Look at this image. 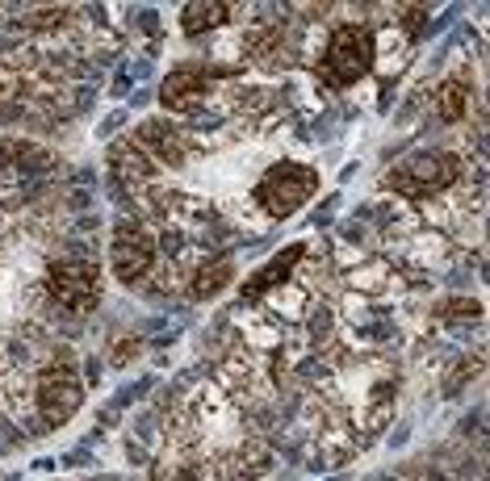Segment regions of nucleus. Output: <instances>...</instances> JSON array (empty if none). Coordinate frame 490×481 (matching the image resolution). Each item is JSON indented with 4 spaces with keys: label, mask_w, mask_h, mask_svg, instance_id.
<instances>
[{
    "label": "nucleus",
    "mask_w": 490,
    "mask_h": 481,
    "mask_svg": "<svg viewBox=\"0 0 490 481\" xmlns=\"http://www.w3.org/2000/svg\"><path fill=\"white\" fill-rule=\"evenodd\" d=\"M84 402V385H80V373L67 356V348H59V356L38 373L34 381V406H38V427L50 431V427H63Z\"/></svg>",
    "instance_id": "obj_3"
},
{
    "label": "nucleus",
    "mask_w": 490,
    "mask_h": 481,
    "mask_svg": "<svg viewBox=\"0 0 490 481\" xmlns=\"http://www.w3.org/2000/svg\"><path fill=\"white\" fill-rule=\"evenodd\" d=\"M109 172H113V180L126 184V188H143V184H151V180L159 176V163H155L134 138H117V142L109 147Z\"/></svg>",
    "instance_id": "obj_9"
},
{
    "label": "nucleus",
    "mask_w": 490,
    "mask_h": 481,
    "mask_svg": "<svg viewBox=\"0 0 490 481\" xmlns=\"http://www.w3.org/2000/svg\"><path fill=\"white\" fill-rule=\"evenodd\" d=\"M231 71L226 67H210V63H180V67H172L168 75H164V84H159V105L164 109H172V113H185V109H193L206 92H210V84L214 80H226Z\"/></svg>",
    "instance_id": "obj_7"
},
{
    "label": "nucleus",
    "mask_w": 490,
    "mask_h": 481,
    "mask_svg": "<svg viewBox=\"0 0 490 481\" xmlns=\"http://www.w3.org/2000/svg\"><path fill=\"white\" fill-rule=\"evenodd\" d=\"M231 4H218V0H197V4H185L180 8V29L185 34H210V29H218V25H226L231 21Z\"/></svg>",
    "instance_id": "obj_12"
},
{
    "label": "nucleus",
    "mask_w": 490,
    "mask_h": 481,
    "mask_svg": "<svg viewBox=\"0 0 490 481\" xmlns=\"http://www.w3.org/2000/svg\"><path fill=\"white\" fill-rule=\"evenodd\" d=\"M109 264L122 285H138L155 268V239L138 218H117L109 239Z\"/></svg>",
    "instance_id": "obj_6"
},
{
    "label": "nucleus",
    "mask_w": 490,
    "mask_h": 481,
    "mask_svg": "<svg viewBox=\"0 0 490 481\" xmlns=\"http://www.w3.org/2000/svg\"><path fill=\"white\" fill-rule=\"evenodd\" d=\"M302 256H306V243L281 247L277 260H268L264 268H256V272L247 276V285H243V302H264L268 293H277L281 285H289V276H294V268L302 264Z\"/></svg>",
    "instance_id": "obj_10"
},
{
    "label": "nucleus",
    "mask_w": 490,
    "mask_h": 481,
    "mask_svg": "<svg viewBox=\"0 0 490 481\" xmlns=\"http://www.w3.org/2000/svg\"><path fill=\"white\" fill-rule=\"evenodd\" d=\"M461 176H466V159H461L457 151L428 147V151L407 155V159L386 176V188L398 193V197H407V201H424V197H436V193L453 188Z\"/></svg>",
    "instance_id": "obj_1"
},
{
    "label": "nucleus",
    "mask_w": 490,
    "mask_h": 481,
    "mask_svg": "<svg viewBox=\"0 0 490 481\" xmlns=\"http://www.w3.org/2000/svg\"><path fill=\"white\" fill-rule=\"evenodd\" d=\"M46 293L67 314H88L101 302V272L88 256H59L46 268Z\"/></svg>",
    "instance_id": "obj_5"
},
{
    "label": "nucleus",
    "mask_w": 490,
    "mask_h": 481,
    "mask_svg": "<svg viewBox=\"0 0 490 481\" xmlns=\"http://www.w3.org/2000/svg\"><path fill=\"white\" fill-rule=\"evenodd\" d=\"M377 59V42H373V29L369 25H356V21H344L331 29L327 46H323V59H319V80L331 84V88H348L356 84Z\"/></svg>",
    "instance_id": "obj_2"
},
{
    "label": "nucleus",
    "mask_w": 490,
    "mask_h": 481,
    "mask_svg": "<svg viewBox=\"0 0 490 481\" xmlns=\"http://www.w3.org/2000/svg\"><path fill=\"white\" fill-rule=\"evenodd\" d=\"M315 188H319V172H315V168L294 163V159H277V163L260 176L256 201H260V209H264L273 222H281V218H289L294 209H302V205L315 197Z\"/></svg>",
    "instance_id": "obj_4"
},
{
    "label": "nucleus",
    "mask_w": 490,
    "mask_h": 481,
    "mask_svg": "<svg viewBox=\"0 0 490 481\" xmlns=\"http://www.w3.org/2000/svg\"><path fill=\"white\" fill-rule=\"evenodd\" d=\"M231 276H235V268H231V260L226 256H214V260H201L193 272H189V302H210V297H218L222 293V285H231Z\"/></svg>",
    "instance_id": "obj_11"
},
{
    "label": "nucleus",
    "mask_w": 490,
    "mask_h": 481,
    "mask_svg": "<svg viewBox=\"0 0 490 481\" xmlns=\"http://www.w3.org/2000/svg\"><path fill=\"white\" fill-rule=\"evenodd\" d=\"M466 101H470L466 80H445L436 88V117L440 121H461L466 117Z\"/></svg>",
    "instance_id": "obj_13"
},
{
    "label": "nucleus",
    "mask_w": 490,
    "mask_h": 481,
    "mask_svg": "<svg viewBox=\"0 0 490 481\" xmlns=\"http://www.w3.org/2000/svg\"><path fill=\"white\" fill-rule=\"evenodd\" d=\"M134 142L159 163V168H180L189 159V134L172 117H151L134 130Z\"/></svg>",
    "instance_id": "obj_8"
}]
</instances>
